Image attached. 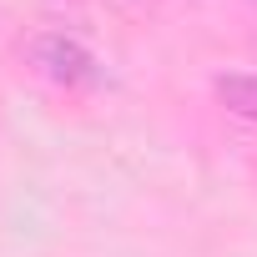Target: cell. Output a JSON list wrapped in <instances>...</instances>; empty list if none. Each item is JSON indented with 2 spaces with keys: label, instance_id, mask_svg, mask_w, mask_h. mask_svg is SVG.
<instances>
[{
  "label": "cell",
  "instance_id": "cell-2",
  "mask_svg": "<svg viewBox=\"0 0 257 257\" xmlns=\"http://www.w3.org/2000/svg\"><path fill=\"white\" fill-rule=\"evenodd\" d=\"M212 91H217V101H222L232 116L257 121V71H227V76L212 81Z\"/></svg>",
  "mask_w": 257,
  "mask_h": 257
},
{
  "label": "cell",
  "instance_id": "cell-1",
  "mask_svg": "<svg viewBox=\"0 0 257 257\" xmlns=\"http://www.w3.org/2000/svg\"><path fill=\"white\" fill-rule=\"evenodd\" d=\"M26 56H31V66H36L46 81L71 86V91H91V86H101V81H106V66H101L81 41L56 36V31L31 36V41H26Z\"/></svg>",
  "mask_w": 257,
  "mask_h": 257
}]
</instances>
